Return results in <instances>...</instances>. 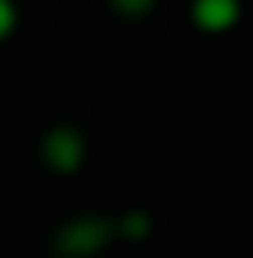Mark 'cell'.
Returning a JSON list of instances; mask_svg holds the SVG:
<instances>
[{
  "label": "cell",
  "mask_w": 253,
  "mask_h": 258,
  "mask_svg": "<svg viewBox=\"0 0 253 258\" xmlns=\"http://www.w3.org/2000/svg\"><path fill=\"white\" fill-rule=\"evenodd\" d=\"M41 159H45V168H54V172H72V168H81V159H86V141H81V132H72V127H54V132H45V141H41Z\"/></svg>",
  "instance_id": "2"
},
{
  "label": "cell",
  "mask_w": 253,
  "mask_h": 258,
  "mask_svg": "<svg viewBox=\"0 0 253 258\" xmlns=\"http://www.w3.org/2000/svg\"><path fill=\"white\" fill-rule=\"evenodd\" d=\"M195 23L204 32H226L235 18H240V0H195Z\"/></svg>",
  "instance_id": "3"
},
{
  "label": "cell",
  "mask_w": 253,
  "mask_h": 258,
  "mask_svg": "<svg viewBox=\"0 0 253 258\" xmlns=\"http://www.w3.org/2000/svg\"><path fill=\"white\" fill-rule=\"evenodd\" d=\"M118 231H122V236H131V240L149 236V213H127V218L118 222Z\"/></svg>",
  "instance_id": "4"
},
{
  "label": "cell",
  "mask_w": 253,
  "mask_h": 258,
  "mask_svg": "<svg viewBox=\"0 0 253 258\" xmlns=\"http://www.w3.org/2000/svg\"><path fill=\"white\" fill-rule=\"evenodd\" d=\"M14 23H18V9H14V0H0V41L14 32Z\"/></svg>",
  "instance_id": "6"
},
{
  "label": "cell",
  "mask_w": 253,
  "mask_h": 258,
  "mask_svg": "<svg viewBox=\"0 0 253 258\" xmlns=\"http://www.w3.org/2000/svg\"><path fill=\"white\" fill-rule=\"evenodd\" d=\"M113 9H118L122 18H140V14L154 9V0H113Z\"/></svg>",
  "instance_id": "5"
},
{
  "label": "cell",
  "mask_w": 253,
  "mask_h": 258,
  "mask_svg": "<svg viewBox=\"0 0 253 258\" xmlns=\"http://www.w3.org/2000/svg\"><path fill=\"white\" fill-rule=\"evenodd\" d=\"M113 236H118V222H109V218H72V222L59 227L54 249L63 258H91V254H100Z\"/></svg>",
  "instance_id": "1"
}]
</instances>
